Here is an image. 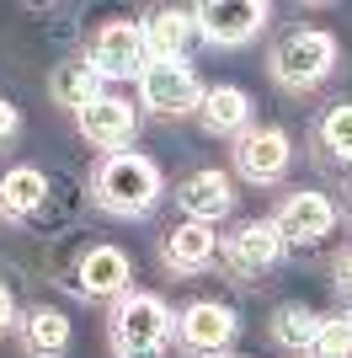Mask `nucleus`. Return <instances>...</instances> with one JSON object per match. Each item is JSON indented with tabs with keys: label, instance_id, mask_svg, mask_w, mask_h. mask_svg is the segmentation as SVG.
<instances>
[{
	"label": "nucleus",
	"instance_id": "nucleus-4",
	"mask_svg": "<svg viewBox=\"0 0 352 358\" xmlns=\"http://www.w3.org/2000/svg\"><path fill=\"white\" fill-rule=\"evenodd\" d=\"M235 337H240V321L219 299H192L187 310L176 315V343L192 358H224L235 348Z\"/></svg>",
	"mask_w": 352,
	"mask_h": 358
},
{
	"label": "nucleus",
	"instance_id": "nucleus-20",
	"mask_svg": "<svg viewBox=\"0 0 352 358\" xmlns=\"http://www.w3.org/2000/svg\"><path fill=\"white\" fill-rule=\"evenodd\" d=\"M321 321L325 315H315L309 305H283V310L272 315V343L288 348V353H305V348H315V337H321Z\"/></svg>",
	"mask_w": 352,
	"mask_h": 358
},
{
	"label": "nucleus",
	"instance_id": "nucleus-18",
	"mask_svg": "<svg viewBox=\"0 0 352 358\" xmlns=\"http://www.w3.org/2000/svg\"><path fill=\"white\" fill-rule=\"evenodd\" d=\"M48 203V177L38 166H11L6 177H0V214L6 220H27Z\"/></svg>",
	"mask_w": 352,
	"mask_h": 358
},
{
	"label": "nucleus",
	"instance_id": "nucleus-8",
	"mask_svg": "<svg viewBox=\"0 0 352 358\" xmlns=\"http://www.w3.org/2000/svg\"><path fill=\"white\" fill-rule=\"evenodd\" d=\"M192 22L214 48H240L267 27V6L262 0H203L192 11Z\"/></svg>",
	"mask_w": 352,
	"mask_h": 358
},
{
	"label": "nucleus",
	"instance_id": "nucleus-14",
	"mask_svg": "<svg viewBox=\"0 0 352 358\" xmlns=\"http://www.w3.org/2000/svg\"><path fill=\"white\" fill-rule=\"evenodd\" d=\"M139 32H145L149 64H161V59H187V43H192V32H198V22L182 6H161V11H149L139 22Z\"/></svg>",
	"mask_w": 352,
	"mask_h": 358
},
{
	"label": "nucleus",
	"instance_id": "nucleus-19",
	"mask_svg": "<svg viewBox=\"0 0 352 358\" xmlns=\"http://www.w3.org/2000/svg\"><path fill=\"white\" fill-rule=\"evenodd\" d=\"M48 96L80 118V113H86L96 96H107V91H102V75L91 70V64H59V70L48 75Z\"/></svg>",
	"mask_w": 352,
	"mask_h": 358
},
{
	"label": "nucleus",
	"instance_id": "nucleus-1",
	"mask_svg": "<svg viewBox=\"0 0 352 358\" xmlns=\"http://www.w3.org/2000/svg\"><path fill=\"white\" fill-rule=\"evenodd\" d=\"M171 337H176V315L161 294L129 289V294L112 299V315H107L112 358H161Z\"/></svg>",
	"mask_w": 352,
	"mask_h": 358
},
{
	"label": "nucleus",
	"instance_id": "nucleus-10",
	"mask_svg": "<svg viewBox=\"0 0 352 358\" xmlns=\"http://www.w3.org/2000/svg\"><path fill=\"white\" fill-rule=\"evenodd\" d=\"M129 284H133V268L123 246H91L75 262V289L86 299H117V294H129Z\"/></svg>",
	"mask_w": 352,
	"mask_h": 358
},
{
	"label": "nucleus",
	"instance_id": "nucleus-5",
	"mask_svg": "<svg viewBox=\"0 0 352 358\" xmlns=\"http://www.w3.org/2000/svg\"><path fill=\"white\" fill-rule=\"evenodd\" d=\"M139 102L161 118H187L203 102V86H198L187 59H161V64H145V75H139Z\"/></svg>",
	"mask_w": 352,
	"mask_h": 358
},
{
	"label": "nucleus",
	"instance_id": "nucleus-24",
	"mask_svg": "<svg viewBox=\"0 0 352 358\" xmlns=\"http://www.w3.org/2000/svg\"><path fill=\"white\" fill-rule=\"evenodd\" d=\"M11 327H16V299H11V289L0 284V337H6Z\"/></svg>",
	"mask_w": 352,
	"mask_h": 358
},
{
	"label": "nucleus",
	"instance_id": "nucleus-3",
	"mask_svg": "<svg viewBox=\"0 0 352 358\" xmlns=\"http://www.w3.org/2000/svg\"><path fill=\"white\" fill-rule=\"evenodd\" d=\"M337 70V38L325 27H299L272 48V80L283 91H309Z\"/></svg>",
	"mask_w": 352,
	"mask_h": 358
},
{
	"label": "nucleus",
	"instance_id": "nucleus-26",
	"mask_svg": "<svg viewBox=\"0 0 352 358\" xmlns=\"http://www.w3.org/2000/svg\"><path fill=\"white\" fill-rule=\"evenodd\" d=\"M224 358H246V353H224Z\"/></svg>",
	"mask_w": 352,
	"mask_h": 358
},
{
	"label": "nucleus",
	"instance_id": "nucleus-2",
	"mask_svg": "<svg viewBox=\"0 0 352 358\" xmlns=\"http://www.w3.org/2000/svg\"><path fill=\"white\" fill-rule=\"evenodd\" d=\"M166 182H161V166L149 161V155H107L96 166V182H91V198H96V209L112 214V220H139L161 203Z\"/></svg>",
	"mask_w": 352,
	"mask_h": 358
},
{
	"label": "nucleus",
	"instance_id": "nucleus-12",
	"mask_svg": "<svg viewBox=\"0 0 352 358\" xmlns=\"http://www.w3.org/2000/svg\"><path fill=\"white\" fill-rule=\"evenodd\" d=\"M278 257H283V241H278V224L272 220H251L224 241V262L240 278H256V273L278 268Z\"/></svg>",
	"mask_w": 352,
	"mask_h": 358
},
{
	"label": "nucleus",
	"instance_id": "nucleus-7",
	"mask_svg": "<svg viewBox=\"0 0 352 358\" xmlns=\"http://www.w3.org/2000/svg\"><path fill=\"white\" fill-rule=\"evenodd\" d=\"M272 224H278L283 252H305V246H321L337 230V203L325 193H288L283 209L272 214Z\"/></svg>",
	"mask_w": 352,
	"mask_h": 358
},
{
	"label": "nucleus",
	"instance_id": "nucleus-9",
	"mask_svg": "<svg viewBox=\"0 0 352 358\" xmlns=\"http://www.w3.org/2000/svg\"><path fill=\"white\" fill-rule=\"evenodd\" d=\"M288 161H293V145L283 129H246L235 139V171L256 187H272V182L288 177Z\"/></svg>",
	"mask_w": 352,
	"mask_h": 358
},
{
	"label": "nucleus",
	"instance_id": "nucleus-25",
	"mask_svg": "<svg viewBox=\"0 0 352 358\" xmlns=\"http://www.w3.org/2000/svg\"><path fill=\"white\" fill-rule=\"evenodd\" d=\"M337 289H342V299L352 305V252H347V257L337 262Z\"/></svg>",
	"mask_w": 352,
	"mask_h": 358
},
{
	"label": "nucleus",
	"instance_id": "nucleus-11",
	"mask_svg": "<svg viewBox=\"0 0 352 358\" xmlns=\"http://www.w3.org/2000/svg\"><path fill=\"white\" fill-rule=\"evenodd\" d=\"M75 123L96 150H112V155H123V145H133V134H139V113L123 96H96Z\"/></svg>",
	"mask_w": 352,
	"mask_h": 358
},
{
	"label": "nucleus",
	"instance_id": "nucleus-23",
	"mask_svg": "<svg viewBox=\"0 0 352 358\" xmlns=\"http://www.w3.org/2000/svg\"><path fill=\"white\" fill-rule=\"evenodd\" d=\"M16 129H22V113L0 96V145H6V139H16Z\"/></svg>",
	"mask_w": 352,
	"mask_h": 358
},
{
	"label": "nucleus",
	"instance_id": "nucleus-6",
	"mask_svg": "<svg viewBox=\"0 0 352 358\" xmlns=\"http://www.w3.org/2000/svg\"><path fill=\"white\" fill-rule=\"evenodd\" d=\"M86 64L102 75V80H139L145 64H149L139 22H107V27L91 38V59Z\"/></svg>",
	"mask_w": 352,
	"mask_h": 358
},
{
	"label": "nucleus",
	"instance_id": "nucleus-15",
	"mask_svg": "<svg viewBox=\"0 0 352 358\" xmlns=\"http://www.w3.org/2000/svg\"><path fill=\"white\" fill-rule=\"evenodd\" d=\"M198 123H203L214 139H240L251 129V96L240 86L203 91V102H198Z\"/></svg>",
	"mask_w": 352,
	"mask_h": 358
},
{
	"label": "nucleus",
	"instance_id": "nucleus-16",
	"mask_svg": "<svg viewBox=\"0 0 352 358\" xmlns=\"http://www.w3.org/2000/svg\"><path fill=\"white\" fill-rule=\"evenodd\" d=\"M214 257H219V230L214 224L187 220L166 236V262L176 273H203V268H214Z\"/></svg>",
	"mask_w": 352,
	"mask_h": 358
},
{
	"label": "nucleus",
	"instance_id": "nucleus-22",
	"mask_svg": "<svg viewBox=\"0 0 352 358\" xmlns=\"http://www.w3.org/2000/svg\"><path fill=\"white\" fill-rule=\"evenodd\" d=\"M309 353H315V358H352V310L347 315H325L321 337H315Z\"/></svg>",
	"mask_w": 352,
	"mask_h": 358
},
{
	"label": "nucleus",
	"instance_id": "nucleus-13",
	"mask_svg": "<svg viewBox=\"0 0 352 358\" xmlns=\"http://www.w3.org/2000/svg\"><path fill=\"white\" fill-rule=\"evenodd\" d=\"M176 203H182V214L198 224H219L224 214L235 209V182L224 177L219 166H208V171H192L182 187H176Z\"/></svg>",
	"mask_w": 352,
	"mask_h": 358
},
{
	"label": "nucleus",
	"instance_id": "nucleus-17",
	"mask_svg": "<svg viewBox=\"0 0 352 358\" xmlns=\"http://www.w3.org/2000/svg\"><path fill=\"white\" fill-rule=\"evenodd\" d=\"M16 327H22V348H27V358H64V348H70V315H64V310L38 305V310H27Z\"/></svg>",
	"mask_w": 352,
	"mask_h": 358
},
{
	"label": "nucleus",
	"instance_id": "nucleus-21",
	"mask_svg": "<svg viewBox=\"0 0 352 358\" xmlns=\"http://www.w3.org/2000/svg\"><path fill=\"white\" fill-rule=\"evenodd\" d=\"M321 145L331 150V161H347V166H352V102L325 107V118H321Z\"/></svg>",
	"mask_w": 352,
	"mask_h": 358
}]
</instances>
